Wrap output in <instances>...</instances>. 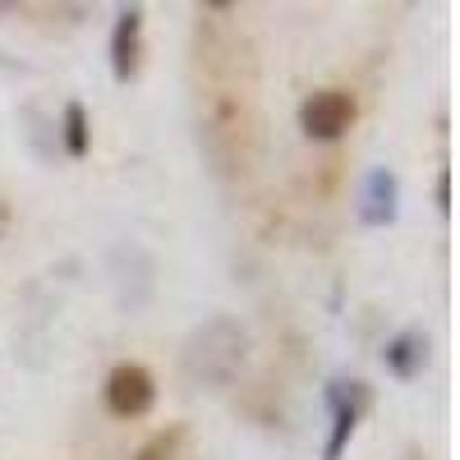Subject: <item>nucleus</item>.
<instances>
[{
    "instance_id": "1",
    "label": "nucleus",
    "mask_w": 460,
    "mask_h": 460,
    "mask_svg": "<svg viewBox=\"0 0 460 460\" xmlns=\"http://www.w3.org/2000/svg\"><path fill=\"white\" fill-rule=\"evenodd\" d=\"M350 125H355V97L341 88H318L299 106V129L314 143H336L350 134Z\"/></svg>"
},
{
    "instance_id": "2",
    "label": "nucleus",
    "mask_w": 460,
    "mask_h": 460,
    "mask_svg": "<svg viewBox=\"0 0 460 460\" xmlns=\"http://www.w3.org/2000/svg\"><path fill=\"white\" fill-rule=\"evenodd\" d=\"M102 396H106V410L115 419H138V414L152 410V401H157V382H152V373L143 364H115Z\"/></svg>"
},
{
    "instance_id": "3",
    "label": "nucleus",
    "mask_w": 460,
    "mask_h": 460,
    "mask_svg": "<svg viewBox=\"0 0 460 460\" xmlns=\"http://www.w3.org/2000/svg\"><path fill=\"white\" fill-rule=\"evenodd\" d=\"M138 60H143V10L129 5V10H120L115 32H111V69H115V79L129 84L138 74Z\"/></svg>"
},
{
    "instance_id": "4",
    "label": "nucleus",
    "mask_w": 460,
    "mask_h": 460,
    "mask_svg": "<svg viewBox=\"0 0 460 460\" xmlns=\"http://www.w3.org/2000/svg\"><path fill=\"white\" fill-rule=\"evenodd\" d=\"M359 217H364L368 226H387V221L396 217V175H387V171H373V175H368Z\"/></svg>"
},
{
    "instance_id": "5",
    "label": "nucleus",
    "mask_w": 460,
    "mask_h": 460,
    "mask_svg": "<svg viewBox=\"0 0 460 460\" xmlns=\"http://www.w3.org/2000/svg\"><path fill=\"white\" fill-rule=\"evenodd\" d=\"M382 364H387L396 377H414L419 368L429 364V336H419V332H401V336L387 345Z\"/></svg>"
},
{
    "instance_id": "6",
    "label": "nucleus",
    "mask_w": 460,
    "mask_h": 460,
    "mask_svg": "<svg viewBox=\"0 0 460 460\" xmlns=\"http://www.w3.org/2000/svg\"><path fill=\"white\" fill-rule=\"evenodd\" d=\"M60 129H65V152H69V157H88V147H93V125H88L84 102H65Z\"/></svg>"
},
{
    "instance_id": "7",
    "label": "nucleus",
    "mask_w": 460,
    "mask_h": 460,
    "mask_svg": "<svg viewBox=\"0 0 460 460\" xmlns=\"http://www.w3.org/2000/svg\"><path fill=\"white\" fill-rule=\"evenodd\" d=\"M180 447H184V429H180V424H171V429H162V433H152V438L138 447V456H134V460H175V456H180Z\"/></svg>"
},
{
    "instance_id": "8",
    "label": "nucleus",
    "mask_w": 460,
    "mask_h": 460,
    "mask_svg": "<svg viewBox=\"0 0 460 460\" xmlns=\"http://www.w3.org/2000/svg\"><path fill=\"white\" fill-rule=\"evenodd\" d=\"M433 199H438V208H442V212L451 208V175H447V171L438 175V189H433Z\"/></svg>"
},
{
    "instance_id": "9",
    "label": "nucleus",
    "mask_w": 460,
    "mask_h": 460,
    "mask_svg": "<svg viewBox=\"0 0 460 460\" xmlns=\"http://www.w3.org/2000/svg\"><path fill=\"white\" fill-rule=\"evenodd\" d=\"M10 226H14V212H10V199H5V194H0V240H5V235H10Z\"/></svg>"
}]
</instances>
